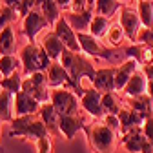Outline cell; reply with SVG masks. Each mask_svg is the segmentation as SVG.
Returning <instances> with one entry per match:
<instances>
[{
	"label": "cell",
	"mask_w": 153,
	"mask_h": 153,
	"mask_svg": "<svg viewBox=\"0 0 153 153\" xmlns=\"http://www.w3.org/2000/svg\"><path fill=\"white\" fill-rule=\"evenodd\" d=\"M60 62L62 66L68 69V73L71 75V80H73V89L75 93L82 95L84 88H82V80H89L93 82L95 79V73H97V68L93 66V62L88 59V55L82 51H69L66 49L60 56Z\"/></svg>",
	"instance_id": "cell-1"
},
{
	"label": "cell",
	"mask_w": 153,
	"mask_h": 153,
	"mask_svg": "<svg viewBox=\"0 0 153 153\" xmlns=\"http://www.w3.org/2000/svg\"><path fill=\"white\" fill-rule=\"evenodd\" d=\"M88 139H89V146L95 153H115L117 151V144H119V133L111 129L109 126H106L100 119H97V122H93L86 128Z\"/></svg>",
	"instance_id": "cell-2"
},
{
	"label": "cell",
	"mask_w": 153,
	"mask_h": 153,
	"mask_svg": "<svg viewBox=\"0 0 153 153\" xmlns=\"http://www.w3.org/2000/svg\"><path fill=\"white\" fill-rule=\"evenodd\" d=\"M9 124H11V131H9L11 139H15V137H20V139H38V137L49 135V131H48L44 120L40 119L38 113L15 117Z\"/></svg>",
	"instance_id": "cell-3"
},
{
	"label": "cell",
	"mask_w": 153,
	"mask_h": 153,
	"mask_svg": "<svg viewBox=\"0 0 153 153\" xmlns=\"http://www.w3.org/2000/svg\"><path fill=\"white\" fill-rule=\"evenodd\" d=\"M20 62H22V73L26 76L36 71H46L53 60L49 59V55L42 46H38L36 42H29L20 49Z\"/></svg>",
	"instance_id": "cell-4"
},
{
	"label": "cell",
	"mask_w": 153,
	"mask_h": 153,
	"mask_svg": "<svg viewBox=\"0 0 153 153\" xmlns=\"http://www.w3.org/2000/svg\"><path fill=\"white\" fill-rule=\"evenodd\" d=\"M22 91L31 95L38 102H49L51 100V86L48 82L46 71H36L31 75H26L22 79Z\"/></svg>",
	"instance_id": "cell-5"
},
{
	"label": "cell",
	"mask_w": 153,
	"mask_h": 153,
	"mask_svg": "<svg viewBox=\"0 0 153 153\" xmlns=\"http://www.w3.org/2000/svg\"><path fill=\"white\" fill-rule=\"evenodd\" d=\"M51 104L59 111L60 117L80 113L79 111V106H80L79 95L71 88H51Z\"/></svg>",
	"instance_id": "cell-6"
},
{
	"label": "cell",
	"mask_w": 153,
	"mask_h": 153,
	"mask_svg": "<svg viewBox=\"0 0 153 153\" xmlns=\"http://www.w3.org/2000/svg\"><path fill=\"white\" fill-rule=\"evenodd\" d=\"M120 144L129 153H153V144L146 139L142 128H135L124 133L120 137Z\"/></svg>",
	"instance_id": "cell-7"
},
{
	"label": "cell",
	"mask_w": 153,
	"mask_h": 153,
	"mask_svg": "<svg viewBox=\"0 0 153 153\" xmlns=\"http://www.w3.org/2000/svg\"><path fill=\"white\" fill-rule=\"evenodd\" d=\"M80 106L93 119H102L106 115V109H104V104H102V93L93 86L84 88V91L80 95Z\"/></svg>",
	"instance_id": "cell-8"
},
{
	"label": "cell",
	"mask_w": 153,
	"mask_h": 153,
	"mask_svg": "<svg viewBox=\"0 0 153 153\" xmlns=\"http://www.w3.org/2000/svg\"><path fill=\"white\" fill-rule=\"evenodd\" d=\"M76 36H79V42H80V49L82 53H86L88 56H95V59H113V53L104 48L97 36H93L89 31H79L76 33Z\"/></svg>",
	"instance_id": "cell-9"
},
{
	"label": "cell",
	"mask_w": 153,
	"mask_h": 153,
	"mask_svg": "<svg viewBox=\"0 0 153 153\" xmlns=\"http://www.w3.org/2000/svg\"><path fill=\"white\" fill-rule=\"evenodd\" d=\"M49 27V22H48V18L42 15L40 9H33L29 11L24 18H22V33L27 36V40L29 42H35L36 40V35L40 33L42 29Z\"/></svg>",
	"instance_id": "cell-10"
},
{
	"label": "cell",
	"mask_w": 153,
	"mask_h": 153,
	"mask_svg": "<svg viewBox=\"0 0 153 153\" xmlns=\"http://www.w3.org/2000/svg\"><path fill=\"white\" fill-rule=\"evenodd\" d=\"M53 31L62 40L66 49H69V51H82L80 49V42H79V36H76V31L69 26V22L64 18V15H60V18L55 22Z\"/></svg>",
	"instance_id": "cell-11"
},
{
	"label": "cell",
	"mask_w": 153,
	"mask_h": 153,
	"mask_svg": "<svg viewBox=\"0 0 153 153\" xmlns=\"http://www.w3.org/2000/svg\"><path fill=\"white\" fill-rule=\"evenodd\" d=\"M119 24L122 26V29L126 33V38H129L131 42H135L137 40V33L142 27V22H140V16H139L137 9H131L129 6H122Z\"/></svg>",
	"instance_id": "cell-12"
},
{
	"label": "cell",
	"mask_w": 153,
	"mask_h": 153,
	"mask_svg": "<svg viewBox=\"0 0 153 153\" xmlns=\"http://www.w3.org/2000/svg\"><path fill=\"white\" fill-rule=\"evenodd\" d=\"M46 75H48V82L51 88H71L73 89L71 75L68 73V69L62 66L60 60H53L49 64V68L46 69Z\"/></svg>",
	"instance_id": "cell-13"
},
{
	"label": "cell",
	"mask_w": 153,
	"mask_h": 153,
	"mask_svg": "<svg viewBox=\"0 0 153 153\" xmlns=\"http://www.w3.org/2000/svg\"><path fill=\"white\" fill-rule=\"evenodd\" d=\"M38 115H40V119L44 120L49 135H59V133H60V115H59V111L55 109V106L51 104V100L40 104Z\"/></svg>",
	"instance_id": "cell-14"
},
{
	"label": "cell",
	"mask_w": 153,
	"mask_h": 153,
	"mask_svg": "<svg viewBox=\"0 0 153 153\" xmlns=\"http://www.w3.org/2000/svg\"><path fill=\"white\" fill-rule=\"evenodd\" d=\"M86 120L80 113L76 115H68V117H60V133L64 139L71 140L79 131H86Z\"/></svg>",
	"instance_id": "cell-15"
},
{
	"label": "cell",
	"mask_w": 153,
	"mask_h": 153,
	"mask_svg": "<svg viewBox=\"0 0 153 153\" xmlns=\"http://www.w3.org/2000/svg\"><path fill=\"white\" fill-rule=\"evenodd\" d=\"M64 18L69 22V26L79 33V31H88L89 29V22L95 15V9L93 7H88L84 11H64L62 13Z\"/></svg>",
	"instance_id": "cell-16"
},
{
	"label": "cell",
	"mask_w": 153,
	"mask_h": 153,
	"mask_svg": "<svg viewBox=\"0 0 153 153\" xmlns=\"http://www.w3.org/2000/svg\"><path fill=\"white\" fill-rule=\"evenodd\" d=\"M139 69V62L135 59H126V62H122L119 68H115V91L122 93L129 76Z\"/></svg>",
	"instance_id": "cell-17"
},
{
	"label": "cell",
	"mask_w": 153,
	"mask_h": 153,
	"mask_svg": "<svg viewBox=\"0 0 153 153\" xmlns=\"http://www.w3.org/2000/svg\"><path fill=\"white\" fill-rule=\"evenodd\" d=\"M119 119H120V133H128L129 129H135V128H142L146 117L142 113H139L137 109L133 108H122L119 111Z\"/></svg>",
	"instance_id": "cell-18"
},
{
	"label": "cell",
	"mask_w": 153,
	"mask_h": 153,
	"mask_svg": "<svg viewBox=\"0 0 153 153\" xmlns=\"http://www.w3.org/2000/svg\"><path fill=\"white\" fill-rule=\"evenodd\" d=\"M124 55H126V59H135L139 66H148L153 62V48L148 44L133 42L131 46L124 49Z\"/></svg>",
	"instance_id": "cell-19"
},
{
	"label": "cell",
	"mask_w": 153,
	"mask_h": 153,
	"mask_svg": "<svg viewBox=\"0 0 153 153\" xmlns=\"http://www.w3.org/2000/svg\"><path fill=\"white\" fill-rule=\"evenodd\" d=\"M40 109V102L36 99H33L31 95H27L26 91H18L15 93V115L20 117V115H31V113H38Z\"/></svg>",
	"instance_id": "cell-20"
},
{
	"label": "cell",
	"mask_w": 153,
	"mask_h": 153,
	"mask_svg": "<svg viewBox=\"0 0 153 153\" xmlns=\"http://www.w3.org/2000/svg\"><path fill=\"white\" fill-rule=\"evenodd\" d=\"M148 91V76L144 75V69H137L129 76V80L122 91L124 97H137V95H142Z\"/></svg>",
	"instance_id": "cell-21"
},
{
	"label": "cell",
	"mask_w": 153,
	"mask_h": 153,
	"mask_svg": "<svg viewBox=\"0 0 153 153\" xmlns=\"http://www.w3.org/2000/svg\"><path fill=\"white\" fill-rule=\"evenodd\" d=\"M91 86L97 88L100 93L115 91V68H99Z\"/></svg>",
	"instance_id": "cell-22"
},
{
	"label": "cell",
	"mask_w": 153,
	"mask_h": 153,
	"mask_svg": "<svg viewBox=\"0 0 153 153\" xmlns=\"http://www.w3.org/2000/svg\"><path fill=\"white\" fill-rule=\"evenodd\" d=\"M40 46L46 49V53L49 55V59H51V60H60L62 53L66 51V46L62 44L60 38L55 35V31H49V33H46V35H44L42 44H40Z\"/></svg>",
	"instance_id": "cell-23"
},
{
	"label": "cell",
	"mask_w": 153,
	"mask_h": 153,
	"mask_svg": "<svg viewBox=\"0 0 153 153\" xmlns=\"http://www.w3.org/2000/svg\"><path fill=\"white\" fill-rule=\"evenodd\" d=\"M35 7L42 11V15L48 18V22H49V26H51V27L55 26V22L59 20L60 15H62L60 6L56 4V0H36Z\"/></svg>",
	"instance_id": "cell-24"
},
{
	"label": "cell",
	"mask_w": 153,
	"mask_h": 153,
	"mask_svg": "<svg viewBox=\"0 0 153 153\" xmlns=\"http://www.w3.org/2000/svg\"><path fill=\"white\" fill-rule=\"evenodd\" d=\"M128 106L137 109L139 113H142L144 117H148L149 113H153V99L149 97L148 93H142V95H137V97H124Z\"/></svg>",
	"instance_id": "cell-25"
},
{
	"label": "cell",
	"mask_w": 153,
	"mask_h": 153,
	"mask_svg": "<svg viewBox=\"0 0 153 153\" xmlns=\"http://www.w3.org/2000/svg\"><path fill=\"white\" fill-rule=\"evenodd\" d=\"M13 99H15V93L9 89H0V119L4 122H11L13 117Z\"/></svg>",
	"instance_id": "cell-26"
},
{
	"label": "cell",
	"mask_w": 153,
	"mask_h": 153,
	"mask_svg": "<svg viewBox=\"0 0 153 153\" xmlns=\"http://www.w3.org/2000/svg\"><path fill=\"white\" fill-rule=\"evenodd\" d=\"M15 48H16L15 29H13V24H9L0 31V55H13Z\"/></svg>",
	"instance_id": "cell-27"
},
{
	"label": "cell",
	"mask_w": 153,
	"mask_h": 153,
	"mask_svg": "<svg viewBox=\"0 0 153 153\" xmlns=\"http://www.w3.org/2000/svg\"><path fill=\"white\" fill-rule=\"evenodd\" d=\"M20 68H22L20 56H16L15 53L13 55H0V75L2 76H9Z\"/></svg>",
	"instance_id": "cell-28"
},
{
	"label": "cell",
	"mask_w": 153,
	"mask_h": 153,
	"mask_svg": "<svg viewBox=\"0 0 153 153\" xmlns=\"http://www.w3.org/2000/svg\"><path fill=\"white\" fill-rule=\"evenodd\" d=\"M108 27H109V18L104 16V15H99V13H95L93 18H91V22H89V33L93 36H97V38H102L106 36L108 33Z\"/></svg>",
	"instance_id": "cell-29"
},
{
	"label": "cell",
	"mask_w": 153,
	"mask_h": 153,
	"mask_svg": "<svg viewBox=\"0 0 153 153\" xmlns=\"http://www.w3.org/2000/svg\"><path fill=\"white\" fill-rule=\"evenodd\" d=\"M122 9L120 0H95V13L104 15V16H113L117 11Z\"/></svg>",
	"instance_id": "cell-30"
},
{
	"label": "cell",
	"mask_w": 153,
	"mask_h": 153,
	"mask_svg": "<svg viewBox=\"0 0 153 153\" xmlns=\"http://www.w3.org/2000/svg\"><path fill=\"white\" fill-rule=\"evenodd\" d=\"M137 13L140 16V22L146 27L153 26V0H139L137 2Z\"/></svg>",
	"instance_id": "cell-31"
},
{
	"label": "cell",
	"mask_w": 153,
	"mask_h": 153,
	"mask_svg": "<svg viewBox=\"0 0 153 153\" xmlns=\"http://www.w3.org/2000/svg\"><path fill=\"white\" fill-rule=\"evenodd\" d=\"M124 38H126V33H124L120 24H109L108 33H106V42L111 48H119L124 42Z\"/></svg>",
	"instance_id": "cell-32"
},
{
	"label": "cell",
	"mask_w": 153,
	"mask_h": 153,
	"mask_svg": "<svg viewBox=\"0 0 153 153\" xmlns=\"http://www.w3.org/2000/svg\"><path fill=\"white\" fill-rule=\"evenodd\" d=\"M22 69H16L13 75L9 76H2L0 79V88H4V89H9L13 93H18L22 89Z\"/></svg>",
	"instance_id": "cell-33"
},
{
	"label": "cell",
	"mask_w": 153,
	"mask_h": 153,
	"mask_svg": "<svg viewBox=\"0 0 153 153\" xmlns=\"http://www.w3.org/2000/svg\"><path fill=\"white\" fill-rule=\"evenodd\" d=\"M102 104H104L106 113H115V115H119V111L122 109L120 99H119V91H108V93H102Z\"/></svg>",
	"instance_id": "cell-34"
},
{
	"label": "cell",
	"mask_w": 153,
	"mask_h": 153,
	"mask_svg": "<svg viewBox=\"0 0 153 153\" xmlns=\"http://www.w3.org/2000/svg\"><path fill=\"white\" fill-rule=\"evenodd\" d=\"M18 16H20V15H18V11H16V9H13V7H9V6H4V4H2V9H0V31H2L6 26L13 24Z\"/></svg>",
	"instance_id": "cell-35"
},
{
	"label": "cell",
	"mask_w": 153,
	"mask_h": 153,
	"mask_svg": "<svg viewBox=\"0 0 153 153\" xmlns=\"http://www.w3.org/2000/svg\"><path fill=\"white\" fill-rule=\"evenodd\" d=\"M35 148H36V153H53L51 135H46V137H38V139H35Z\"/></svg>",
	"instance_id": "cell-36"
},
{
	"label": "cell",
	"mask_w": 153,
	"mask_h": 153,
	"mask_svg": "<svg viewBox=\"0 0 153 153\" xmlns=\"http://www.w3.org/2000/svg\"><path fill=\"white\" fill-rule=\"evenodd\" d=\"M135 42L148 44V46H151V48H153V26H151V27L142 26V27L139 29V33H137V40H135Z\"/></svg>",
	"instance_id": "cell-37"
},
{
	"label": "cell",
	"mask_w": 153,
	"mask_h": 153,
	"mask_svg": "<svg viewBox=\"0 0 153 153\" xmlns=\"http://www.w3.org/2000/svg\"><path fill=\"white\" fill-rule=\"evenodd\" d=\"M100 120H102L106 126H109L111 129H115L117 133H120V119H119V115H115V113H106Z\"/></svg>",
	"instance_id": "cell-38"
},
{
	"label": "cell",
	"mask_w": 153,
	"mask_h": 153,
	"mask_svg": "<svg viewBox=\"0 0 153 153\" xmlns=\"http://www.w3.org/2000/svg\"><path fill=\"white\" fill-rule=\"evenodd\" d=\"M142 133L146 135V139L153 144V113H149L146 117V120L142 124Z\"/></svg>",
	"instance_id": "cell-39"
},
{
	"label": "cell",
	"mask_w": 153,
	"mask_h": 153,
	"mask_svg": "<svg viewBox=\"0 0 153 153\" xmlns=\"http://www.w3.org/2000/svg\"><path fill=\"white\" fill-rule=\"evenodd\" d=\"M35 4H36V0H22L20 7H18V15L24 18L29 11H33V9H35Z\"/></svg>",
	"instance_id": "cell-40"
},
{
	"label": "cell",
	"mask_w": 153,
	"mask_h": 153,
	"mask_svg": "<svg viewBox=\"0 0 153 153\" xmlns=\"http://www.w3.org/2000/svg\"><path fill=\"white\" fill-rule=\"evenodd\" d=\"M89 7V0H71V11H84Z\"/></svg>",
	"instance_id": "cell-41"
},
{
	"label": "cell",
	"mask_w": 153,
	"mask_h": 153,
	"mask_svg": "<svg viewBox=\"0 0 153 153\" xmlns=\"http://www.w3.org/2000/svg\"><path fill=\"white\" fill-rule=\"evenodd\" d=\"M2 4L4 6H9V7H13V9L18 11V7H20V4H22V0H2Z\"/></svg>",
	"instance_id": "cell-42"
},
{
	"label": "cell",
	"mask_w": 153,
	"mask_h": 153,
	"mask_svg": "<svg viewBox=\"0 0 153 153\" xmlns=\"http://www.w3.org/2000/svg\"><path fill=\"white\" fill-rule=\"evenodd\" d=\"M142 69H144V75L148 76V80H153V62L148 66H142Z\"/></svg>",
	"instance_id": "cell-43"
},
{
	"label": "cell",
	"mask_w": 153,
	"mask_h": 153,
	"mask_svg": "<svg viewBox=\"0 0 153 153\" xmlns=\"http://www.w3.org/2000/svg\"><path fill=\"white\" fill-rule=\"evenodd\" d=\"M56 4L60 6V9H68L71 6V0H56Z\"/></svg>",
	"instance_id": "cell-44"
},
{
	"label": "cell",
	"mask_w": 153,
	"mask_h": 153,
	"mask_svg": "<svg viewBox=\"0 0 153 153\" xmlns=\"http://www.w3.org/2000/svg\"><path fill=\"white\" fill-rule=\"evenodd\" d=\"M2 122H4V120H2V119H0V131H2ZM0 151H4V148H2V144H0Z\"/></svg>",
	"instance_id": "cell-45"
},
{
	"label": "cell",
	"mask_w": 153,
	"mask_h": 153,
	"mask_svg": "<svg viewBox=\"0 0 153 153\" xmlns=\"http://www.w3.org/2000/svg\"><path fill=\"white\" fill-rule=\"evenodd\" d=\"M120 2H129V0H120Z\"/></svg>",
	"instance_id": "cell-46"
},
{
	"label": "cell",
	"mask_w": 153,
	"mask_h": 153,
	"mask_svg": "<svg viewBox=\"0 0 153 153\" xmlns=\"http://www.w3.org/2000/svg\"><path fill=\"white\" fill-rule=\"evenodd\" d=\"M0 9H2V4H0Z\"/></svg>",
	"instance_id": "cell-47"
}]
</instances>
